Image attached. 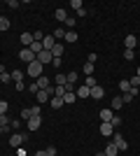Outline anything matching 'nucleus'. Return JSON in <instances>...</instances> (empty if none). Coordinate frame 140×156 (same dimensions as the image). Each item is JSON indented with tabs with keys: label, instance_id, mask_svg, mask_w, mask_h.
<instances>
[{
	"label": "nucleus",
	"instance_id": "f257e3e1",
	"mask_svg": "<svg viewBox=\"0 0 140 156\" xmlns=\"http://www.w3.org/2000/svg\"><path fill=\"white\" fill-rule=\"evenodd\" d=\"M42 68H45V65H42V63H38V58H35L33 63H28L26 72H28V75H31L33 79H38V77H42Z\"/></svg>",
	"mask_w": 140,
	"mask_h": 156
},
{
	"label": "nucleus",
	"instance_id": "f03ea898",
	"mask_svg": "<svg viewBox=\"0 0 140 156\" xmlns=\"http://www.w3.org/2000/svg\"><path fill=\"white\" fill-rule=\"evenodd\" d=\"M110 140L117 144V149H119V151H126V149H128V142L124 140V135H119V133H117V130H114V135L110 137Z\"/></svg>",
	"mask_w": 140,
	"mask_h": 156
},
{
	"label": "nucleus",
	"instance_id": "7ed1b4c3",
	"mask_svg": "<svg viewBox=\"0 0 140 156\" xmlns=\"http://www.w3.org/2000/svg\"><path fill=\"white\" fill-rule=\"evenodd\" d=\"M23 142H26V135H21V133H12L9 135V147H14V149H19Z\"/></svg>",
	"mask_w": 140,
	"mask_h": 156
},
{
	"label": "nucleus",
	"instance_id": "20e7f679",
	"mask_svg": "<svg viewBox=\"0 0 140 156\" xmlns=\"http://www.w3.org/2000/svg\"><path fill=\"white\" fill-rule=\"evenodd\" d=\"M19 58L23 61V63H33V61H35V54L31 51L28 47H23V49H21V51H19Z\"/></svg>",
	"mask_w": 140,
	"mask_h": 156
},
{
	"label": "nucleus",
	"instance_id": "39448f33",
	"mask_svg": "<svg viewBox=\"0 0 140 156\" xmlns=\"http://www.w3.org/2000/svg\"><path fill=\"white\" fill-rule=\"evenodd\" d=\"M26 126H28V130H31V133H35V130L42 126V117H31V119L26 121Z\"/></svg>",
	"mask_w": 140,
	"mask_h": 156
},
{
	"label": "nucleus",
	"instance_id": "423d86ee",
	"mask_svg": "<svg viewBox=\"0 0 140 156\" xmlns=\"http://www.w3.org/2000/svg\"><path fill=\"white\" fill-rule=\"evenodd\" d=\"M35 58H38V63H42V65H45V63H52V61H54V56H52V51H47V49H42V51L38 54Z\"/></svg>",
	"mask_w": 140,
	"mask_h": 156
},
{
	"label": "nucleus",
	"instance_id": "0eeeda50",
	"mask_svg": "<svg viewBox=\"0 0 140 156\" xmlns=\"http://www.w3.org/2000/svg\"><path fill=\"white\" fill-rule=\"evenodd\" d=\"M100 135H103V137H112L114 135V126L112 124H105V121H103V124H100Z\"/></svg>",
	"mask_w": 140,
	"mask_h": 156
},
{
	"label": "nucleus",
	"instance_id": "6e6552de",
	"mask_svg": "<svg viewBox=\"0 0 140 156\" xmlns=\"http://www.w3.org/2000/svg\"><path fill=\"white\" fill-rule=\"evenodd\" d=\"M103 96H105V89H103L100 84H98V86H93L91 93H89V98H93V100H100Z\"/></svg>",
	"mask_w": 140,
	"mask_h": 156
},
{
	"label": "nucleus",
	"instance_id": "1a4fd4ad",
	"mask_svg": "<svg viewBox=\"0 0 140 156\" xmlns=\"http://www.w3.org/2000/svg\"><path fill=\"white\" fill-rule=\"evenodd\" d=\"M121 107H124V98H121V96H114L112 103H110V110L117 112V110H121Z\"/></svg>",
	"mask_w": 140,
	"mask_h": 156
},
{
	"label": "nucleus",
	"instance_id": "9d476101",
	"mask_svg": "<svg viewBox=\"0 0 140 156\" xmlns=\"http://www.w3.org/2000/svg\"><path fill=\"white\" fill-rule=\"evenodd\" d=\"M54 44H56V40H54V35H45V40H42V47H45L47 51H52Z\"/></svg>",
	"mask_w": 140,
	"mask_h": 156
},
{
	"label": "nucleus",
	"instance_id": "9b49d317",
	"mask_svg": "<svg viewBox=\"0 0 140 156\" xmlns=\"http://www.w3.org/2000/svg\"><path fill=\"white\" fill-rule=\"evenodd\" d=\"M112 117H114V112L110 110V107H105V110H100V119H103L105 124H110V121H112Z\"/></svg>",
	"mask_w": 140,
	"mask_h": 156
},
{
	"label": "nucleus",
	"instance_id": "f8f14e48",
	"mask_svg": "<svg viewBox=\"0 0 140 156\" xmlns=\"http://www.w3.org/2000/svg\"><path fill=\"white\" fill-rule=\"evenodd\" d=\"M9 121H12V119L7 117V114H0V126H2V130H5V133H12V128H9Z\"/></svg>",
	"mask_w": 140,
	"mask_h": 156
},
{
	"label": "nucleus",
	"instance_id": "ddd939ff",
	"mask_svg": "<svg viewBox=\"0 0 140 156\" xmlns=\"http://www.w3.org/2000/svg\"><path fill=\"white\" fill-rule=\"evenodd\" d=\"M35 82H38V86H40V89H52V79L45 77V75H42V77H38Z\"/></svg>",
	"mask_w": 140,
	"mask_h": 156
},
{
	"label": "nucleus",
	"instance_id": "4468645a",
	"mask_svg": "<svg viewBox=\"0 0 140 156\" xmlns=\"http://www.w3.org/2000/svg\"><path fill=\"white\" fill-rule=\"evenodd\" d=\"M124 44H126V49H135V44H138V37H135V35H126Z\"/></svg>",
	"mask_w": 140,
	"mask_h": 156
},
{
	"label": "nucleus",
	"instance_id": "2eb2a0df",
	"mask_svg": "<svg viewBox=\"0 0 140 156\" xmlns=\"http://www.w3.org/2000/svg\"><path fill=\"white\" fill-rule=\"evenodd\" d=\"M117 154H119L117 144H114V142H107V147H105V156H117Z\"/></svg>",
	"mask_w": 140,
	"mask_h": 156
},
{
	"label": "nucleus",
	"instance_id": "dca6fc26",
	"mask_svg": "<svg viewBox=\"0 0 140 156\" xmlns=\"http://www.w3.org/2000/svg\"><path fill=\"white\" fill-rule=\"evenodd\" d=\"M54 16H56V21H63V23H66V19H68V12L63 9V7H59V9L54 12Z\"/></svg>",
	"mask_w": 140,
	"mask_h": 156
},
{
	"label": "nucleus",
	"instance_id": "f3484780",
	"mask_svg": "<svg viewBox=\"0 0 140 156\" xmlns=\"http://www.w3.org/2000/svg\"><path fill=\"white\" fill-rule=\"evenodd\" d=\"M54 84H56V86H66L68 84V77L63 75V72H59V75L54 77Z\"/></svg>",
	"mask_w": 140,
	"mask_h": 156
},
{
	"label": "nucleus",
	"instance_id": "a211bd4d",
	"mask_svg": "<svg viewBox=\"0 0 140 156\" xmlns=\"http://www.w3.org/2000/svg\"><path fill=\"white\" fill-rule=\"evenodd\" d=\"M49 103H52V110H59V107H63V98H59V96H52V100H49Z\"/></svg>",
	"mask_w": 140,
	"mask_h": 156
},
{
	"label": "nucleus",
	"instance_id": "6ab92c4d",
	"mask_svg": "<svg viewBox=\"0 0 140 156\" xmlns=\"http://www.w3.org/2000/svg\"><path fill=\"white\" fill-rule=\"evenodd\" d=\"M77 37H80V35H77L75 30H66V37H63V40H66L68 44H73V42H77Z\"/></svg>",
	"mask_w": 140,
	"mask_h": 156
},
{
	"label": "nucleus",
	"instance_id": "aec40b11",
	"mask_svg": "<svg viewBox=\"0 0 140 156\" xmlns=\"http://www.w3.org/2000/svg\"><path fill=\"white\" fill-rule=\"evenodd\" d=\"M21 44H26V47L33 44V33H21Z\"/></svg>",
	"mask_w": 140,
	"mask_h": 156
},
{
	"label": "nucleus",
	"instance_id": "412c9836",
	"mask_svg": "<svg viewBox=\"0 0 140 156\" xmlns=\"http://www.w3.org/2000/svg\"><path fill=\"white\" fill-rule=\"evenodd\" d=\"M75 100H77V93H75V91H66V96H63V103L70 105V103H75Z\"/></svg>",
	"mask_w": 140,
	"mask_h": 156
},
{
	"label": "nucleus",
	"instance_id": "4be33fe9",
	"mask_svg": "<svg viewBox=\"0 0 140 156\" xmlns=\"http://www.w3.org/2000/svg\"><path fill=\"white\" fill-rule=\"evenodd\" d=\"M75 93H77V98H89V93H91V89H89V86H84V84H82L80 89L75 91Z\"/></svg>",
	"mask_w": 140,
	"mask_h": 156
},
{
	"label": "nucleus",
	"instance_id": "5701e85b",
	"mask_svg": "<svg viewBox=\"0 0 140 156\" xmlns=\"http://www.w3.org/2000/svg\"><path fill=\"white\" fill-rule=\"evenodd\" d=\"M52 56H54V58H61V56H63V44H59V42H56V44H54V49H52Z\"/></svg>",
	"mask_w": 140,
	"mask_h": 156
},
{
	"label": "nucleus",
	"instance_id": "b1692460",
	"mask_svg": "<svg viewBox=\"0 0 140 156\" xmlns=\"http://www.w3.org/2000/svg\"><path fill=\"white\" fill-rule=\"evenodd\" d=\"M9 75H12V82H14V84H16V82H21V79H23V70H16V68H14V70L9 72Z\"/></svg>",
	"mask_w": 140,
	"mask_h": 156
},
{
	"label": "nucleus",
	"instance_id": "393cba45",
	"mask_svg": "<svg viewBox=\"0 0 140 156\" xmlns=\"http://www.w3.org/2000/svg\"><path fill=\"white\" fill-rule=\"evenodd\" d=\"M28 49H31V51H33V54H35V56H38V54H40V51H42V49H45V47H42V42H35V40H33V44L28 47Z\"/></svg>",
	"mask_w": 140,
	"mask_h": 156
},
{
	"label": "nucleus",
	"instance_id": "a878e982",
	"mask_svg": "<svg viewBox=\"0 0 140 156\" xmlns=\"http://www.w3.org/2000/svg\"><path fill=\"white\" fill-rule=\"evenodd\" d=\"M5 30H9V19H7V16H0V33H5Z\"/></svg>",
	"mask_w": 140,
	"mask_h": 156
},
{
	"label": "nucleus",
	"instance_id": "bb28decb",
	"mask_svg": "<svg viewBox=\"0 0 140 156\" xmlns=\"http://www.w3.org/2000/svg\"><path fill=\"white\" fill-rule=\"evenodd\" d=\"M119 91H124V93L131 91V82H128V79H121L119 82Z\"/></svg>",
	"mask_w": 140,
	"mask_h": 156
},
{
	"label": "nucleus",
	"instance_id": "cd10ccee",
	"mask_svg": "<svg viewBox=\"0 0 140 156\" xmlns=\"http://www.w3.org/2000/svg\"><path fill=\"white\" fill-rule=\"evenodd\" d=\"M82 70H84L87 77H91V75H93V63H84V65H82Z\"/></svg>",
	"mask_w": 140,
	"mask_h": 156
},
{
	"label": "nucleus",
	"instance_id": "c85d7f7f",
	"mask_svg": "<svg viewBox=\"0 0 140 156\" xmlns=\"http://www.w3.org/2000/svg\"><path fill=\"white\" fill-rule=\"evenodd\" d=\"M66 91H68L66 86H54V96H59V98H63V96H66Z\"/></svg>",
	"mask_w": 140,
	"mask_h": 156
},
{
	"label": "nucleus",
	"instance_id": "c756f323",
	"mask_svg": "<svg viewBox=\"0 0 140 156\" xmlns=\"http://www.w3.org/2000/svg\"><path fill=\"white\" fill-rule=\"evenodd\" d=\"M66 37V28H56L54 30V40H63Z\"/></svg>",
	"mask_w": 140,
	"mask_h": 156
},
{
	"label": "nucleus",
	"instance_id": "7c9ffc66",
	"mask_svg": "<svg viewBox=\"0 0 140 156\" xmlns=\"http://www.w3.org/2000/svg\"><path fill=\"white\" fill-rule=\"evenodd\" d=\"M66 77H68V84L73 86L75 82H77V72H75V70H70V72H68V75H66Z\"/></svg>",
	"mask_w": 140,
	"mask_h": 156
},
{
	"label": "nucleus",
	"instance_id": "2f4dec72",
	"mask_svg": "<svg viewBox=\"0 0 140 156\" xmlns=\"http://www.w3.org/2000/svg\"><path fill=\"white\" fill-rule=\"evenodd\" d=\"M31 114H33V117H42V105H33V107H31Z\"/></svg>",
	"mask_w": 140,
	"mask_h": 156
},
{
	"label": "nucleus",
	"instance_id": "473e14b6",
	"mask_svg": "<svg viewBox=\"0 0 140 156\" xmlns=\"http://www.w3.org/2000/svg\"><path fill=\"white\" fill-rule=\"evenodd\" d=\"M0 82H2V84H9V82H12V75H9V72H0Z\"/></svg>",
	"mask_w": 140,
	"mask_h": 156
},
{
	"label": "nucleus",
	"instance_id": "72a5a7b5",
	"mask_svg": "<svg viewBox=\"0 0 140 156\" xmlns=\"http://www.w3.org/2000/svg\"><path fill=\"white\" fill-rule=\"evenodd\" d=\"M84 86H89V89H93V86H98V82L93 79V75H91V77H87V79H84Z\"/></svg>",
	"mask_w": 140,
	"mask_h": 156
},
{
	"label": "nucleus",
	"instance_id": "f704fd0d",
	"mask_svg": "<svg viewBox=\"0 0 140 156\" xmlns=\"http://www.w3.org/2000/svg\"><path fill=\"white\" fill-rule=\"evenodd\" d=\"M124 58H126V61H133L135 58V51H133V49H124Z\"/></svg>",
	"mask_w": 140,
	"mask_h": 156
},
{
	"label": "nucleus",
	"instance_id": "c9c22d12",
	"mask_svg": "<svg viewBox=\"0 0 140 156\" xmlns=\"http://www.w3.org/2000/svg\"><path fill=\"white\" fill-rule=\"evenodd\" d=\"M31 117H33V114H31V107H23V110H21V119H26V121H28Z\"/></svg>",
	"mask_w": 140,
	"mask_h": 156
},
{
	"label": "nucleus",
	"instance_id": "e433bc0d",
	"mask_svg": "<svg viewBox=\"0 0 140 156\" xmlns=\"http://www.w3.org/2000/svg\"><path fill=\"white\" fill-rule=\"evenodd\" d=\"M33 40H35V42H42V40H45V33H42V30H35L33 33Z\"/></svg>",
	"mask_w": 140,
	"mask_h": 156
},
{
	"label": "nucleus",
	"instance_id": "4c0bfd02",
	"mask_svg": "<svg viewBox=\"0 0 140 156\" xmlns=\"http://www.w3.org/2000/svg\"><path fill=\"white\" fill-rule=\"evenodd\" d=\"M28 91H31V93H38V91H40L38 82H31V84H28Z\"/></svg>",
	"mask_w": 140,
	"mask_h": 156
},
{
	"label": "nucleus",
	"instance_id": "58836bf2",
	"mask_svg": "<svg viewBox=\"0 0 140 156\" xmlns=\"http://www.w3.org/2000/svg\"><path fill=\"white\" fill-rule=\"evenodd\" d=\"M70 7H73L75 12H77V9H82L84 5H82V0H73V2H70Z\"/></svg>",
	"mask_w": 140,
	"mask_h": 156
},
{
	"label": "nucleus",
	"instance_id": "ea45409f",
	"mask_svg": "<svg viewBox=\"0 0 140 156\" xmlns=\"http://www.w3.org/2000/svg\"><path fill=\"white\" fill-rule=\"evenodd\" d=\"M9 128H12V130L21 128V121H19V119H12V121H9Z\"/></svg>",
	"mask_w": 140,
	"mask_h": 156
},
{
	"label": "nucleus",
	"instance_id": "a19ab883",
	"mask_svg": "<svg viewBox=\"0 0 140 156\" xmlns=\"http://www.w3.org/2000/svg\"><path fill=\"white\" fill-rule=\"evenodd\" d=\"M128 82H131V86H135V89L140 86V77H138V75H133V77L128 79Z\"/></svg>",
	"mask_w": 140,
	"mask_h": 156
},
{
	"label": "nucleus",
	"instance_id": "79ce46f5",
	"mask_svg": "<svg viewBox=\"0 0 140 156\" xmlns=\"http://www.w3.org/2000/svg\"><path fill=\"white\" fill-rule=\"evenodd\" d=\"M75 23H77V19H75V16H68V19H66V26H70V30H73Z\"/></svg>",
	"mask_w": 140,
	"mask_h": 156
},
{
	"label": "nucleus",
	"instance_id": "37998d69",
	"mask_svg": "<svg viewBox=\"0 0 140 156\" xmlns=\"http://www.w3.org/2000/svg\"><path fill=\"white\" fill-rule=\"evenodd\" d=\"M96 61H98V54L91 51V54H89V58H87V63H96Z\"/></svg>",
	"mask_w": 140,
	"mask_h": 156
},
{
	"label": "nucleus",
	"instance_id": "c03bdc74",
	"mask_svg": "<svg viewBox=\"0 0 140 156\" xmlns=\"http://www.w3.org/2000/svg\"><path fill=\"white\" fill-rule=\"evenodd\" d=\"M110 124H112L114 128H119V126H121V119L117 117V114H114V117H112V121H110Z\"/></svg>",
	"mask_w": 140,
	"mask_h": 156
},
{
	"label": "nucleus",
	"instance_id": "a18cd8bd",
	"mask_svg": "<svg viewBox=\"0 0 140 156\" xmlns=\"http://www.w3.org/2000/svg\"><path fill=\"white\" fill-rule=\"evenodd\" d=\"M0 114H7V100H0Z\"/></svg>",
	"mask_w": 140,
	"mask_h": 156
},
{
	"label": "nucleus",
	"instance_id": "49530a36",
	"mask_svg": "<svg viewBox=\"0 0 140 156\" xmlns=\"http://www.w3.org/2000/svg\"><path fill=\"white\" fill-rule=\"evenodd\" d=\"M47 156H56V147H54V144H52V147H47Z\"/></svg>",
	"mask_w": 140,
	"mask_h": 156
},
{
	"label": "nucleus",
	"instance_id": "de8ad7c7",
	"mask_svg": "<svg viewBox=\"0 0 140 156\" xmlns=\"http://www.w3.org/2000/svg\"><path fill=\"white\" fill-rule=\"evenodd\" d=\"M7 7H12V9H16V7H19V2H16V0H7Z\"/></svg>",
	"mask_w": 140,
	"mask_h": 156
},
{
	"label": "nucleus",
	"instance_id": "09e8293b",
	"mask_svg": "<svg viewBox=\"0 0 140 156\" xmlns=\"http://www.w3.org/2000/svg\"><path fill=\"white\" fill-rule=\"evenodd\" d=\"M14 86H16V91H23V89H26V84H23V82H16Z\"/></svg>",
	"mask_w": 140,
	"mask_h": 156
},
{
	"label": "nucleus",
	"instance_id": "8fccbe9b",
	"mask_svg": "<svg viewBox=\"0 0 140 156\" xmlns=\"http://www.w3.org/2000/svg\"><path fill=\"white\" fill-rule=\"evenodd\" d=\"M35 156H47V151H45V149H40V151H35Z\"/></svg>",
	"mask_w": 140,
	"mask_h": 156
},
{
	"label": "nucleus",
	"instance_id": "3c124183",
	"mask_svg": "<svg viewBox=\"0 0 140 156\" xmlns=\"http://www.w3.org/2000/svg\"><path fill=\"white\" fill-rule=\"evenodd\" d=\"M96 156H105V151H98V154H96Z\"/></svg>",
	"mask_w": 140,
	"mask_h": 156
},
{
	"label": "nucleus",
	"instance_id": "603ef678",
	"mask_svg": "<svg viewBox=\"0 0 140 156\" xmlns=\"http://www.w3.org/2000/svg\"><path fill=\"white\" fill-rule=\"evenodd\" d=\"M135 75H138V77H140V65H138V72H135Z\"/></svg>",
	"mask_w": 140,
	"mask_h": 156
},
{
	"label": "nucleus",
	"instance_id": "864d4df0",
	"mask_svg": "<svg viewBox=\"0 0 140 156\" xmlns=\"http://www.w3.org/2000/svg\"><path fill=\"white\" fill-rule=\"evenodd\" d=\"M2 133H5V130H2V126H0V135H2Z\"/></svg>",
	"mask_w": 140,
	"mask_h": 156
}]
</instances>
